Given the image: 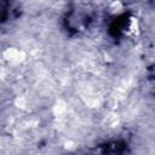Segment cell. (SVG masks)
<instances>
[{
  "label": "cell",
  "mask_w": 155,
  "mask_h": 155,
  "mask_svg": "<svg viewBox=\"0 0 155 155\" xmlns=\"http://www.w3.org/2000/svg\"><path fill=\"white\" fill-rule=\"evenodd\" d=\"M11 4L8 0H0V24L6 22L10 15Z\"/></svg>",
  "instance_id": "cell-1"
}]
</instances>
